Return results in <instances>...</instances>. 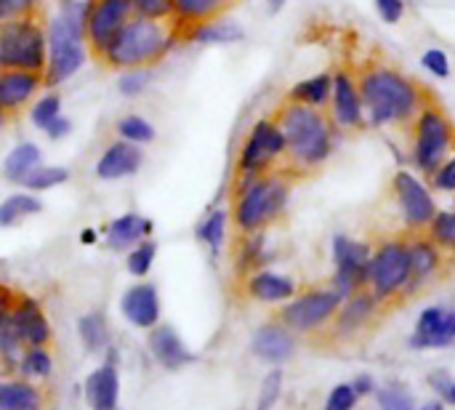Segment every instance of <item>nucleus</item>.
Wrapping results in <instances>:
<instances>
[{"label": "nucleus", "mask_w": 455, "mask_h": 410, "mask_svg": "<svg viewBox=\"0 0 455 410\" xmlns=\"http://www.w3.org/2000/svg\"><path fill=\"white\" fill-rule=\"evenodd\" d=\"M357 85L365 107V123L373 128L413 123L419 109L427 104L424 88L392 67H368L357 77Z\"/></svg>", "instance_id": "nucleus-1"}, {"label": "nucleus", "mask_w": 455, "mask_h": 410, "mask_svg": "<svg viewBox=\"0 0 455 410\" xmlns=\"http://www.w3.org/2000/svg\"><path fill=\"white\" fill-rule=\"evenodd\" d=\"M91 0H61L59 13L51 19L48 37V59L43 69V85H61L85 64V21H88Z\"/></svg>", "instance_id": "nucleus-2"}, {"label": "nucleus", "mask_w": 455, "mask_h": 410, "mask_svg": "<svg viewBox=\"0 0 455 410\" xmlns=\"http://www.w3.org/2000/svg\"><path fill=\"white\" fill-rule=\"evenodd\" d=\"M275 120L280 123L285 133V144H288L285 157L291 160L293 168L312 171V168H320L331 157L333 128L320 109L285 101Z\"/></svg>", "instance_id": "nucleus-3"}, {"label": "nucleus", "mask_w": 455, "mask_h": 410, "mask_svg": "<svg viewBox=\"0 0 455 410\" xmlns=\"http://www.w3.org/2000/svg\"><path fill=\"white\" fill-rule=\"evenodd\" d=\"M176 43L173 21H152L131 16L101 51L112 69H133L160 61Z\"/></svg>", "instance_id": "nucleus-4"}, {"label": "nucleus", "mask_w": 455, "mask_h": 410, "mask_svg": "<svg viewBox=\"0 0 455 410\" xmlns=\"http://www.w3.org/2000/svg\"><path fill=\"white\" fill-rule=\"evenodd\" d=\"M237 197H235V227L245 235L261 232L267 224L283 216L291 200V184L277 173L261 176H237Z\"/></svg>", "instance_id": "nucleus-5"}, {"label": "nucleus", "mask_w": 455, "mask_h": 410, "mask_svg": "<svg viewBox=\"0 0 455 410\" xmlns=\"http://www.w3.org/2000/svg\"><path fill=\"white\" fill-rule=\"evenodd\" d=\"M455 152V128L451 117L427 101L413 117V163L424 176H432Z\"/></svg>", "instance_id": "nucleus-6"}, {"label": "nucleus", "mask_w": 455, "mask_h": 410, "mask_svg": "<svg viewBox=\"0 0 455 410\" xmlns=\"http://www.w3.org/2000/svg\"><path fill=\"white\" fill-rule=\"evenodd\" d=\"M48 59V37L32 16L0 24V69L43 72Z\"/></svg>", "instance_id": "nucleus-7"}, {"label": "nucleus", "mask_w": 455, "mask_h": 410, "mask_svg": "<svg viewBox=\"0 0 455 410\" xmlns=\"http://www.w3.org/2000/svg\"><path fill=\"white\" fill-rule=\"evenodd\" d=\"M285 133L275 117H261L251 125L240 152H237V176H261L285 157Z\"/></svg>", "instance_id": "nucleus-8"}, {"label": "nucleus", "mask_w": 455, "mask_h": 410, "mask_svg": "<svg viewBox=\"0 0 455 410\" xmlns=\"http://www.w3.org/2000/svg\"><path fill=\"white\" fill-rule=\"evenodd\" d=\"M411 277V253L405 240L381 243L368 264V285L379 299H395L405 291Z\"/></svg>", "instance_id": "nucleus-9"}, {"label": "nucleus", "mask_w": 455, "mask_h": 410, "mask_svg": "<svg viewBox=\"0 0 455 410\" xmlns=\"http://www.w3.org/2000/svg\"><path fill=\"white\" fill-rule=\"evenodd\" d=\"M371 256H373V251L368 243H360L347 235L333 237V261H336L333 288L341 299H349L352 293H357L368 285Z\"/></svg>", "instance_id": "nucleus-10"}, {"label": "nucleus", "mask_w": 455, "mask_h": 410, "mask_svg": "<svg viewBox=\"0 0 455 410\" xmlns=\"http://www.w3.org/2000/svg\"><path fill=\"white\" fill-rule=\"evenodd\" d=\"M341 296L336 293V288H315L307 291L296 299H291L283 307V326L291 331H317L320 326H325L331 318H336L339 307H341Z\"/></svg>", "instance_id": "nucleus-11"}, {"label": "nucleus", "mask_w": 455, "mask_h": 410, "mask_svg": "<svg viewBox=\"0 0 455 410\" xmlns=\"http://www.w3.org/2000/svg\"><path fill=\"white\" fill-rule=\"evenodd\" d=\"M392 189L397 197V205L403 211V219L411 229H427L429 221L437 213V203L429 192V187L411 171H397L392 179Z\"/></svg>", "instance_id": "nucleus-12"}, {"label": "nucleus", "mask_w": 455, "mask_h": 410, "mask_svg": "<svg viewBox=\"0 0 455 410\" xmlns=\"http://www.w3.org/2000/svg\"><path fill=\"white\" fill-rule=\"evenodd\" d=\"M131 19V0H91L85 21V43L101 56L115 32Z\"/></svg>", "instance_id": "nucleus-13"}, {"label": "nucleus", "mask_w": 455, "mask_h": 410, "mask_svg": "<svg viewBox=\"0 0 455 410\" xmlns=\"http://www.w3.org/2000/svg\"><path fill=\"white\" fill-rule=\"evenodd\" d=\"M331 107H333V120L341 128H363L365 123V107L360 96L357 77L349 69H336L333 72V91H331Z\"/></svg>", "instance_id": "nucleus-14"}, {"label": "nucleus", "mask_w": 455, "mask_h": 410, "mask_svg": "<svg viewBox=\"0 0 455 410\" xmlns=\"http://www.w3.org/2000/svg\"><path fill=\"white\" fill-rule=\"evenodd\" d=\"M455 342V312L445 307H427L416 323L411 344L416 350H437Z\"/></svg>", "instance_id": "nucleus-15"}, {"label": "nucleus", "mask_w": 455, "mask_h": 410, "mask_svg": "<svg viewBox=\"0 0 455 410\" xmlns=\"http://www.w3.org/2000/svg\"><path fill=\"white\" fill-rule=\"evenodd\" d=\"M144 165V152L139 144L117 139L109 147H104V152L96 160V176L101 181H117V179H128L133 173H139V168Z\"/></svg>", "instance_id": "nucleus-16"}, {"label": "nucleus", "mask_w": 455, "mask_h": 410, "mask_svg": "<svg viewBox=\"0 0 455 410\" xmlns=\"http://www.w3.org/2000/svg\"><path fill=\"white\" fill-rule=\"evenodd\" d=\"M43 72L32 69H0V109L5 115L19 112L29 99L37 96Z\"/></svg>", "instance_id": "nucleus-17"}, {"label": "nucleus", "mask_w": 455, "mask_h": 410, "mask_svg": "<svg viewBox=\"0 0 455 410\" xmlns=\"http://www.w3.org/2000/svg\"><path fill=\"white\" fill-rule=\"evenodd\" d=\"M120 310L128 318V323H133L136 328H147L149 331L160 320V296H157L155 285L141 283V285H133V288H128L123 293Z\"/></svg>", "instance_id": "nucleus-18"}, {"label": "nucleus", "mask_w": 455, "mask_h": 410, "mask_svg": "<svg viewBox=\"0 0 455 410\" xmlns=\"http://www.w3.org/2000/svg\"><path fill=\"white\" fill-rule=\"evenodd\" d=\"M11 323H13V331L19 336L21 344H29V347H43L51 336V328H48V320L40 310L37 301L32 299H21L13 310H11Z\"/></svg>", "instance_id": "nucleus-19"}, {"label": "nucleus", "mask_w": 455, "mask_h": 410, "mask_svg": "<svg viewBox=\"0 0 455 410\" xmlns=\"http://www.w3.org/2000/svg\"><path fill=\"white\" fill-rule=\"evenodd\" d=\"M408 253H411V277H408L405 291L413 293V291H419L424 283H429L437 275V269L443 264V253H440V248L429 237L411 240L408 243Z\"/></svg>", "instance_id": "nucleus-20"}, {"label": "nucleus", "mask_w": 455, "mask_h": 410, "mask_svg": "<svg viewBox=\"0 0 455 410\" xmlns=\"http://www.w3.org/2000/svg\"><path fill=\"white\" fill-rule=\"evenodd\" d=\"M296 352V342L288 328L283 326H261L253 336V355L267 363H285Z\"/></svg>", "instance_id": "nucleus-21"}, {"label": "nucleus", "mask_w": 455, "mask_h": 410, "mask_svg": "<svg viewBox=\"0 0 455 410\" xmlns=\"http://www.w3.org/2000/svg\"><path fill=\"white\" fill-rule=\"evenodd\" d=\"M379 296L373 293V291H357V293H352L349 299H347V304L344 307H339V323H336V328H339V334L341 336H352V334H357L363 326H368V320L376 315V307H379Z\"/></svg>", "instance_id": "nucleus-22"}, {"label": "nucleus", "mask_w": 455, "mask_h": 410, "mask_svg": "<svg viewBox=\"0 0 455 410\" xmlns=\"http://www.w3.org/2000/svg\"><path fill=\"white\" fill-rule=\"evenodd\" d=\"M152 235V221L139 213H123L107 224V245L115 251H128Z\"/></svg>", "instance_id": "nucleus-23"}, {"label": "nucleus", "mask_w": 455, "mask_h": 410, "mask_svg": "<svg viewBox=\"0 0 455 410\" xmlns=\"http://www.w3.org/2000/svg\"><path fill=\"white\" fill-rule=\"evenodd\" d=\"M149 350L160 360V366H165L171 371H176V368H181V366H187L192 360L189 350L184 347V342L179 339V334L171 326L152 328V334H149Z\"/></svg>", "instance_id": "nucleus-24"}, {"label": "nucleus", "mask_w": 455, "mask_h": 410, "mask_svg": "<svg viewBox=\"0 0 455 410\" xmlns=\"http://www.w3.org/2000/svg\"><path fill=\"white\" fill-rule=\"evenodd\" d=\"M248 293L261 304H280V301H291L296 296V283L285 275L264 269L248 280Z\"/></svg>", "instance_id": "nucleus-25"}, {"label": "nucleus", "mask_w": 455, "mask_h": 410, "mask_svg": "<svg viewBox=\"0 0 455 410\" xmlns=\"http://www.w3.org/2000/svg\"><path fill=\"white\" fill-rule=\"evenodd\" d=\"M40 165H43V152H40V147H37L35 141H21V144H16V147L5 155V160H3V176H5L11 184H24L27 176H29L35 168H40Z\"/></svg>", "instance_id": "nucleus-26"}, {"label": "nucleus", "mask_w": 455, "mask_h": 410, "mask_svg": "<svg viewBox=\"0 0 455 410\" xmlns=\"http://www.w3.org/2000/svg\"><path fill=\"white\" fill-rule=\"evenodd\" d=\"M331 91H333V72H317L312 77L299 80L291 91H288V101L304 104V107H315L323 109L325 104H331Z\"/></svg>", "instance_id": "nucleus-27"}, {"label": "nucleus", "mask_w": 455, "mask_h": 410, "mask_svg": "<svg viewBox=\"0 0 455 410\" xmlns=\"http://www.w3.org/2000/svg\"><path fill=\"white\" fill-rule=\"evenodd\" d=\"M187 40L200 43V45H224V43H237L243 40V27L232 24V21H221V19H208V21H197L184 27Z\"/></svg>", "instance_id": "nucleus-28"}, {"label": "nucleus", "mask_w": 455, "mask_h": 410, "mask_svg": "<svg viewBox=\"0 0 455 410\" xmlns=\"http://www.w3.org/2000/svg\"><path fill=\"white\" fill-rule=\"evenodd\" d=\"M117 392L120 384H117V371L112 366H101L99 371H93L85 384V395L93 410H115Z\"/></svg>", "instance_id": "nucleus-29"}, {"label": "nucleus", "mask_w": 455, "mask_h": 410, "mask_svg": "<svg viewBox=\"0 0 455 410\" xmlns=\"http://www.w3.org/2000/svg\"><path fill=\"white\" fill-rule=\"evenodd\" d=\"M232 0H173V21L181 27L216 19L221 11H227Z\"/></svg>", "instance_id": "nucleus-30"}, {"label": "nucleus", "mask_w": 455, "mask_h": 410, "mask_svg": "<svg viewBox=\"0 0 455 410\" xmlns=\"http://www.w3.org/2000/svg\"><path fill=\"white\" fill-rule=\"evenodd\" d=\"M43 211V200L35 197V192H16L8 195L0 203V227H13L27 216H35Z\"/></svg>", "instance_id": "nucleus-31"}, {"label": "nucleus", "mask_w": 455, "mask_h": 410, "mask_svg": "<svg viewBox=\"0 0 455 410\" xmlns=\"http://www.w3.org/2000/svg\"><path fill=\"white\" fill-rule=\"evenodd\" d=\"M227 227H229V213L224 208H213L197 227V237L216 253L221 251L224 240H227Z\"/></svg>", "instance_id": "nucleus-32"}, {"label": "nucleus", "mask_w": 455, "mask_h": 410, "mask_svg": "<svg viewBox=\"0 0 455 410\" xmlns=\"http://www.w3.org/2000/svg\"><path fill=\"white\" fill-rule=\"evenodd\" d=\"M40 398L32 387L16 382H0V410H37Z\"/></svg>", "instance_id": "nucleus-33"}, {"label": "nucleus", "mask_w": 455, "mask_h": 410, "mask_svg": "<svg viewBox=\"0 0 455 410\" xmlns=\"http://www.w3.org/2000/svg\"><path fill=\"white\" fill-rule=\"evenodd\" d=\"M115 131H117V136L120 139H125V141H133V144H149V141H155V125L147 120V117H141V115H123L120 120H117V125H115Z\"/></svg>", "instance_id": "nucleus-34"}, {"label": "nucleus", "mask_w": 455, "mask_h": 410, "mask_svg": "<svg viewBox=\"0 0 455 410\" xmlns=\"http://www.w3.org/2000/svg\"><path fill=\"white\" fill-rule=\"evenodd\" d=\"M67 181H69V171L67 168H61V165H40V168H35L27 176L24 187L29 192H45V189H53L59 184H67Z\"/></svg>", "instance_id": "nucleus-35"}, {"label": "nucleus", "mask_w": 455, "mask_h": 410, "mask_svg": "<svg viewBox=\"0 0 455 410\" xmlns=\"http://www.w3.org/2000/svg\"><path fill=\"white\" fill-rule=\"evenodd\" d=\"M427 229H429V240L437 248L455 251V211H437Z\"/></svg>", "instance_id": "nucleus-36"}, {"label": "nucleus", "mask_w": 455, "mask_h": 410, "mask_svg": "<svg viewBox=\"0 0 455 410\" xmlns=\"http://www.w3.org/2000/svg\"><path fill=\"white\" fill-rule=\"evenodd\" d=\"M155 256H157V245L152 240H141V243H136L131 248L125 267H128V272L133 277H144V275H149V269L155 264Z\"/></svg>", "instance_id": "nucleus-37"}, {"label": "nucleus", "mask_w": 455, "mask_h": 410, "mask_svg": "<svg viewBox=\"0 0 455 410\" xmlns=\"http://www.w3.org/2000/svg\"><path fill=\"white\" fill-rule=\"evenodd\" d=\"M59 115H61V96H59V93H43V96L32 104V112H29L32 125L40 128V131H45L48 123L56 120Z\"/></svg>", "instance_id": "nucleus-38"}, {"label": "nucleus", "mask_w": 455, "mask_h": 410, "mask_svg": "<svg viewBox=\"0 0 455 410\" xmlns=\"http://www.w3.org/2000/svg\"><path fill=\"white\" fill-rule=\"evenodd\" d=\"M131 16L152 21H173V0H131Z\"/></svg>", "instance_id": "nucleus-39"}, {"label": "nucleus", "mask_w": 455, "mask_h": 410, "mask_svg": "<svg viewBox=\"0 0 455 410\" xmlns=\"http://www.w3.org/2000/svg\"><path fill=\"white\" fill-rule=\"evenodd\" d=\"M80 336H83V344H85L91 352L104 350V344H107V326H104V318H101V315H85V318L80 320Z\"/></svg>", "instance_id": "nucleus-40"}, {"label": "nucleus", "mask_w": 455, "mask_h": 410, "mask_svg": "<svg viewBox=\"0 0 455 410\" xmlns=\"http://www.w3.org/2000/svg\"><path fill=\"white\" fill-rule=\"evenodd\" d=\"M149 85V72L144 67H133V69H123V75L117 77V91L125 99H136L144 93V88Z\"/></svg>", "instance_id": "nucleus-41"}, {"label": "nucleus", "mask_w": 455, "mask_h": 410, "mask_svg": "<svg viewBox=\"0 0 455 410\" xmlns=\"http://www.w3.org/2000/svg\"><path fill=\"white\" fill-rule=\"evenodd\" d=\"M421 67H424L432 77H437V80H445V77H451V72H453L451 56H448L443 48H429V51H424Z\"/></svg>", "instance_id": "nucleus-42"}, {"label": "nucleus", "mask_w": 455, "mask_h": 410, "mask_svg": "<svg viewBox=\"0 0 455 410\" xmlns=\"http://www.w3.org/2000/svg\"><path fill=\"white\" fill-rule=\"evenodd\" d=\"M357 400H360V395L355 392L352 384H339L331 390V395L325 400V410H355Z\"/></svg>", "instance_id": "nucleus-43"}, {"label": "nucleus", "mask_w": 455, "mask_h": 410, "mask_svg": "<svg viewBox=\"0 0 455 410\" xmlns=\"http://www.w3.org/2000/svg\"><path fill=\"white\" fill-rule=\"evenodd\" d=\"M280 390H283V374L280 371H272L264 384H261V395H259V406L256 410H272L277 398H280Z\"/></svg>", "instance_id": "nucleus-44"}, {"label": "nucleus", "mask_w": 455, "mask_h": 410, "mask_svg": "<svg viewBox=\"0 0 455 410\" xmlns=\"http://www.w3.org/2000/svg\"><path fill=\"white\" fill-rule=\"evenodd\" d=\"M21 368H24V374H29V376H48V374H51V358H48L45 350L32 347V350L24 355Z\"/></svg>", "instance_id": "nucleus-45"}, {"label": "nucleus", "mask_w": 455, "mask_h": 410, "mask_svg": "<svg viewBox=\"0 0 455 410\" xmlns=\"http://www.w3.org/2000/svg\"><path fill=\"white\" fill-rule=\"evenodd\" d=\"M437 192H455V152L429 176Z\"/></svg>", "instance_id": "nucleus-46"}, {"label": "nucleus", "mask_w": 455, "mask_h": 410, "mask_svg": "<svg viewBox=\"0 0 455 410\" xmlns=\"http://www.w3.org/2000/svg\"><path fill=\"white\" fill-rule=\"evenodd\" d=\"M40 0H0V24L19 16H32Z\"/></svg>", "instance_id": "nucleus-47"}, {"label": "nucleus", "mask_w": 455, "mask_h": 410, "mask_svg": "<svg viewBox=\"0 0 455 410\" xmlns=\"http://www.w3.org/2000/svg\"><path fill=\"white\" fill-rule=\"evenodd\" d=\"M379 403L384 410H416L413 408V400L408 392H400V390H384L379 392Z\"/></svg>", "instance_id": "nucleus-48"}, {"label": "nucleus", "mask_w": 455, "mask_h": 410, "mask_svg": "<svg viewBox=\"0 0 455 410\" xmlns=\"http://www.w3.org/2000/svg\"><path fill=\"white\" fill-rule=\"evenodd\" d=\"M376 11L387 24H400L405 16V0H376Z\"/></svg>", "instance_id": "nucleus-49"}, {"label": "nucleus", "mask_w": 455, "mask_h": 410, "mask_svg": "<svg viewBox=\"0 0 455 410\" xmlns=\"http://www.w3.org/2000/svg\"><path fill=\"white\" fill-rule=\"evenodd\" d=\"M429 384H432V390H435L445 403H451V400H453L455 379L448 374V371H437V374H432V376H429Z\"/></svg>", "instance_id": "nucleus-50"}, {"label": "nucleus", "mask_w": 455, "mask_h": 410, "mask_svg": "<svg viewBox=\"0 0 455 410\" xmlns=\"http://www.w3.org/2000/svg\"><path fill=\"white\" fill-rule=\"evenodd\" d=\"M69 131H72V120L67 117V115H59L56 120H51L48 123V128L43 131L51 141H59V139H64V136H69Z\"/></svg>", "instance_id": "nucleus-51"}, {"label": "nucleus", "mask_w": 455, "mask_h": 410, "mask_svg": "<svg viewBox=\"0 0 455 410\" xmlns=\"http://www.w3.org/2000/svg\"><path fill=\"white\" fill-rule=\"evenodd\" d=\"M352 387H355V392H357L360 398H365V395H373V392H376V384H373V379H371V376H360V379H355V382H352Z\"/></svg>", "instance_id": "nucleus-52"}, {"label": "nucleus", "mask_w": 455, "mask_h": 410, "mask_svg": "<svg viewBox=\"0 0 455 410\" xmlns=\"http://www.w3.org/2000/svg\"><path fill=\"white\" fill-rule=\"evenodd\" d=\"M11 315V293L5 288H0V320Z\"/></svg>", "instance_id": "nucleus-53"}, {"label": "nucleus", "mask_w": 455, "mask_h": 410, "mask_svg": "<svg viewBox=\"0 0 455 410\" xmlns=\"http://www.w3.org/2000/svg\"><path fill=\"white\" fill-rule=\"evenodd\" d=\"M80 240H83L85 245H93V243H96V229H83V232H80Z\"/></svg>", "instance_id": "nucleus-54"}, {"label": "nucleus", "mask_w": 455, "mask_h": 410, "mask_svg": "<svg viewBox=\"0 0 455 410\" xmlns=\"http://www.w3.org/2000/svg\"><path fill=\"white\" fill-rule=\"evenodd\" d=\"M283 5H285V0H267V8H269V13H277Z\"/></svg>", "instance_id": "nucleus-55"}, {"label": "nucleus", "mask_w": 455, "mask_h": 410, "mask_svg": "<svg viewBox=\"0 0 455 410\" xmlns=\"http://www.w3.org/2000/svg\"><path fill=\"white\" fill-rule=\"evenodd\" d=\"M419 410H443V406H437V403H429V406H424V408Z\"/></svg>", "instance_id": "nucleus-56"}, {"label": "nucleus", "mask_w": 455, "mask_h": 410, "mask_svg": "<svg viewBox=\"0 0 455 410\" xmlns=\"http://www.w3.org/2000/svg\"><path fill=\"white\" fill-rule=\"evenodd\" d=\"M3 125H5V112L0 109V128H3Z\"/></svg>", "instance_id": "nucleus-57"}, {"label": "nucleus", "mask_w": 455, "mask_h": 410, "mask_svg": "<svg viewBox=\"0 0 455 410\" xmlns=\"http://www.w3.org/2000/svg\"><path fill=\"white\" fill-rule=\"evenodd\" d=\"M451 406H455V387H453V400H451Z\"/></svg>", "instance_id": "nucleus-58"}]
</instances>
